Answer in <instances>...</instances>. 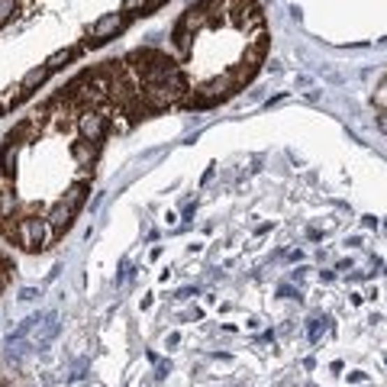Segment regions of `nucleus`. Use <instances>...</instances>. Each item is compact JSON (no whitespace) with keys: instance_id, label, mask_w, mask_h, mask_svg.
<instances>
[{"instance_id":"obj_4","label":"nucleus","mask_w":387,"mask_h":387,"mask_svg":"<svg viewBox=\"0 0 387 387\" xmlns=\"http://www.w3.org/2000/svg\"><path fill=\"white\" fill-rule=\"evenodd\" d=\"M17 229H20L17 242L23 245L26 252H39V249H45V245L55 239V233H52V226H49V219H39V217L20 219Z\"/></svg>"},{"instance_id":"obj_5","label":"nucleus","mask_w":387,"mask_h":387,"mask_svg":"<svg viewBox=\"0 0 387 387\" xmlns=\"http://www.w3.org/2000/svg\"><path fill=\"white\" fill-rule=\"evenodd\" d=\"M129 23V13H107V17H101L97 23L91 26V39H87V49H97V45H103L107 39H113L117 33H123Z\"/></svg>"},{"instance_id":"obj_3","label":"nucleus","mask_w":387,"mask_h":387,"mask_svg":"<svg viewBox=\"0 0 387 387\" xmlns=\"http://www.w3.org/2000/svg\"><path fill=\"white\" fill-rule=\"evenodd\" d=\"M87 181H78V184H71L65 191V197H61L55 207H52V213L45 219H49V226H52V233L59 236V233H65L68 226H71V219L78 217V210H81V203L87 200Z\"/></svg>"},{"instance_id":"obj_2","label":"nucleus","mask_w":387,"mask_h":387,"mask_svg":"<svg viewBox=\"0 0 387 387\" xmlns=\"http://www.w3.org/2000/svg\"><path fill=\"white\" fill-rule=\"evenodd\" d=\"M184 78H181V71H175L171 78H165V81H155V85H145L143 91H139V103H143V110H149V113H159V110L171 107V103L184 101Z\"/></svg>"},{"instance_id":"obj_8","label":"nucleus","mask_w":387,"mask_h":387,"mask_svg":"<svg viewBox=\"0 0 387 387\" xmlns=\"http://www.w3.org/2000/svg\"><path fill=\"white\" fill-rule=\"evenodd\" d=\"M17 152H20V143L7 136V143H3V149H0V171H3L7 177L17 175Z\"/></svg>"},{"instance_id":"obj_12","label":"nucleus","mask_w":387,"mask_h":387,"mask_svg":"<svg viewBox=\"0 0 387 387\" xmlns=\"http://www.w3.org/2000/svg\"><path fill=\"white\" fill-rule=\"evenodd\" d=\"M10 213H13V194L0 191V219H10Z\"/></svg>"},{"instance_id":"obj_1","label":"nucleus","mask_w":387,"mask_h":387,"mask_svg":"<svg viewBox=\"0 0 387 387\" xmlns=\"http://www.w3.org/2000/svg\"><path fill=\"white\" fill-rule=\"evenodd\" d=\"M129 71L136 75V81H139V87L145 85H155V81H165V78H171L177 71L175 61L165 55V52H155V49H139L129 55Z\"/></svg>"},{"instance_id":"obj_15","label":"nucleus","mask_w":387,"mask_h":387,"mask_svg":"<svg viewBox=\"0 0 387 387\" xmlns=\"http://www.w3.org/2000/svg\"><path fill=\"white\" fill-rule=\"evenodd\" d=\"M378 126L387 133V110H378Z\"/></svg>"},{"instance_id":"obj_17","label":"nucleus","mask_w":387,"mask_h":387,"mask_svg":"<svg viewBox=\"0 0 387 387\" xmlns=\"http://www.w3.org/2000/svg\"><path fill=\"white\" fill-rule=\"evenodd\" d=\"M0 387H7V384H0Z\"/></svg>"},{"instance_id":"obj_7","label":"nucleus","mask_w":387,"mask_h":387,"mask_svg":"<svg viewBox=\"0 0 387 387\" xmlns=\"http://www.w3.org/2000/svg\"><path fill=\"white\" fill-rule=\"evenodd\" d=\"M49 68H33V71H26V78H23V85H20V94H13V97H10V103H20L23 101V97H29V94L36 91V87H43L45 81H49Z\"/></svg>"},{"instance_id":"obj_10","label":"nucleus","mask_w":387,"mask_h":387,"mask_svg":"<svg viewBox=\"0 0 387 387\" xmlns=\"http://www.w3.org/2000/svg\"><path fill=\"white\" fill-rule=\"evenodd\" d=\"M71 59H75V49H59L49 61H45V68H49V71H59V68H65Z\"/></svg>"},{"instance_id":"obj_13","label":"nucleus","mask_w":387,"mask_h":387,"mask_svg":"<svg viewBox=\"0 0 387 387\" xmlns=\"http://www.w3.org/2000/svg\"><path fill=\"white\" fill-rule=\"evenodd\" d=\"M17 13V0H0V23H7Z\"/></svg>"},{"instance_id":"obj_9","label":"nucleus","mask_w":387,"mask_h":387,"mask_svg":"<svg viewBox=\"0 0 387 387\" xmlns=\"http://www.w3.org/2000/svg\"><path fill=\"white\" fill-rule=\"evenodd\" d=\"M71 155H75L78 165H85V168H91V161L97 159V143H87V139H81V143L71 145Z\"/></svg>"},{"instance_id":"obj_11","label":"nucleus","mask_w":387,"mask_h":387,"mask_svg":"<svg viewBox=\"0 0 387 387\" xmlns=\"http://www.w3.org/2000/svg\"><path fill=\"white\" fill-rule=\"evenodd\" d=\"M123 13H149V0H123Z\"/></svg>"},{"instance_id":"obj_14","label":"nucleus","mask_w":387,"mask_h":387,"mask_svg":"<svg viewBox=\"0 0 387 387\" xmlns=\"http://www.w3.org/2000/svg\"><path fill=\"white\" fill-rule=\"evenodd\" d=\"M326 323L329 320H320V316H316V320H310V339H313V342L320 339V333H326Z\"/></svg>"},{"instance_id":"obj_6","label":"nucleus","mask_w":387,"mask_h":387,"mask_svg":"<svg viewBox=\"0 0 387 387\" xmlns=\"http://www.w3.org/2000/svg\"><path fill=\"white\" fill-rule=\"evenodd\" d=\"M78 129H81V139L101 143L103 136H107V117L87 107V110H81V117H78Z\"/></svg>"},{"instance_id":"obj_16","label":"nucleus","mask_w":387,"mask_h":387,"mask_svg":"<svg viewBox=\"0 0 387 387\" xmlns=\"http://www.w3.org/2000/svg\"><path fill=\"white\" fill-rule=\"evenodd\" d=\"M161 3H168V0H149V13H152V10H159Z\"/></svg>"}]
</instances>
